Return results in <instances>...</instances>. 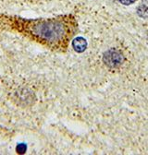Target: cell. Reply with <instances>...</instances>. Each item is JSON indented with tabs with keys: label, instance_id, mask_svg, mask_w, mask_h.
<instances>
[{
	"label": "cell",
	"instance_id": "6da1fadb",
	"mask_svg": "<svg viewBox=\"0 0 148 155\" xmlns=\"http://www.w3.org/2000/svg\"><path fill=\"white\" fill-rule=\"evenodd\" d=\"M0 21L58 52L67 51L69 42L78 31L77 21L71 15L38 19L1 16Z\"/></svg>",
	"mask_w": 148,
	"mask_h": 155
},
{
	"label": "cell",
	"instance_id": "7a4b0ae2",
	"mask_svg": "<svg viewBox=\"0 0 148 155\" xmlns=\"http://www.w3.org/2000/svg\"><path fill=\"white\" fill-rule=\"evenodd\" d=\"M103 61L106 67L110 68H117L123 64L124 55L119 50L112 48L109 49L104 54Z\"/></svg>",
	"mask_w": 148,
	"mask_h": 155
},
{
	"label": "cell",
	"instance_id": "3957f363",
	"mask_svg": "<svg viewBox=\"0 0 148 155\" xmlns=\"http://www.w3.org/2000/svg\"><path fill=\"white\" fill-rule=\"evenodd\" d=\"M72 45H73V48L75 49V51L81 53V52H83L86 49L87 42L84 40L83 38H77V39H75V40L73 41Z\"/></svg>",
	"mask_w": 148,
	"mask_h": 155
},
{
	"label": "cell",
	"instance_id": "277c9868",
	"mask_svg": "<svg viewBox=\"0 0 148 155\" xmlns=\"http://www.w3.org/2000/svg\"><path fill=\"white\" fill-rule=\"evenodd\" d=\"M119 1L124 5H131L135 2V0H119Z\"/></svg>",
	"mask_w": 148,
	"mask_h": 155
}]
</instances>
